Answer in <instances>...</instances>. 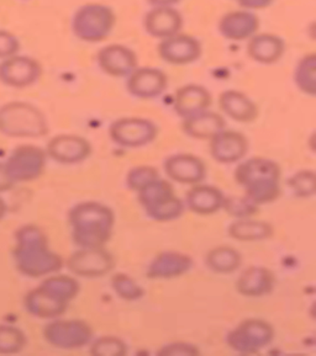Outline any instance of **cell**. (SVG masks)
I'll return each mask as SVG.
<instances>
[{
  "label": "cell",
  "instance_id": "6da1fadb",
  "mask_svg": "<svg viewBox=\"0 0 316 356\" xmlns=\"http://www.w3.org/2000/svg\"><path fill=\"white\" fill-rule=\"evenodd\" d=\"M13 258L17 271L33 279L56 274L65 264L60 254L49 249L44 229L35 225H25L15 232Z\"/></svg>",
  "mask_w": 316,
  "mask_h": 356
},
{
  "label": "cell",
  "instance_id": "7a4b0ae2",
  "mask_svg": "<svg viewBox=\"0 0 316 356\" xmlns=\"http://www.w3.org/2000/svg\"><path fill=\"white\" fill-rule=\"evenodd\" d=\"M73 242L79 248H104L113 234L114 212L99 202H82L70 212Z\"/></svg>",
  "mask_w": 316,
  "mask_h": 356
},
{
  "label": "cell",
  "instance_id": "3957f363",
  "mask_svg": "<svg viewBox=\"0 0 316 356\" xmlns=\"http://www.w3.org/2000/svg\"><path fill=\"white\" fill-rule=\"evenodd\" d=\"M281 168L264 156H253L235 170V180L245 190V196L256 205L277 200L281 195Z\"/></svg>",
  "mask_w": 316,
  "mask_h": 356
},
{
  "label": "cell",
  "instance_id": "277c9868",
  "mask_svg": "<svg viewBox=\"0 0 316 356\" xmlns=\"http://www.w3.org/2000/svg\"><path fill=\"white\" fill-rule=\"evenodd\" d=\"M47 118L26 102H9L0 108V134L10 138H41L49 135Z\"/></svg>",
  "mask_w": 316,
  "mask_h": 356
},
{
  "label": "cell",
  "instance_id": "5b68a950",
  "mask_svg": "<svg viewBox=\"0 0 316 356\" xmlns=\"http://www.w3.org/2000/svg\"><path fill=\"white\" fill-rule=\"evenodd\" d=\"M116 14L113 8L99 3H88L77 9L72 17V31L87 44L103 42L114 31Z\"/></svg>",
  "mask_w": 316,
  "mask_h": 356
},
{
  "label": "cell",
  "instance_id": "8992f818",
  "mask_svg": "<svg viewBox=\"0 0 316 356\" xmlns=\"http://www.w3.org/2000/svg\"><path fill=\"white\" fill-rule=\"evenodd\" d=\"M274 339L272 325L263 319L250 318L230 330L226 343L230 349L242 355H255Z\"/></svg>",
  "mask_w": 316,
  "mask_h": 356
},
{
  "label": "cell",
  "instance_id": "52a82bcc",
  "mask_svg": "<svg viewBox=\"0 0 316 356\" xmlns=\"http://www.w3.org/2000/svg\"><path fill=\"white\" fill-rule=\"evenodd\" d=\"M44 338L56 349L77 350L90 344L93 330L81 319H57L46 324Z\"/></svg>",
  "mask_w": 316,
  "mask_h": 356
},
{
  "label": "cell",
  "instance_id": "ba28073f",
  "mask_svg": "<svg viewBox=\"0 0 316 356\" xmlns=\"http://www.w3.org/2000/svg\"><path fill=\"white\" fill-rule=\"evenodd\" d=\"M46 161L47 154L41 147L22 145L13 149L4 165L14 183H29L44 174Z\"/></svg>",
  "mask_w": 316,
  "mask_h": 356
},
{
  "label": "cell",
  "instance_id": "9c48e42d",
  "mask_svg": "<svg viewBox=\"0 0 316 356\" xmlns=\"http://www.w3.org/2000/svg\"><path fill=\"white\" fill-rule=\"evenodd\" d=\"M158 127L151 120L145 118H120L109 129L111 140L125 148H141L156 140Z\"/></svg>",
  "mask_w": 316,
  "mask_h": 356
},
{
  "label": "cell",
  "instance_id": "30bf717a",
  "mask_svg": "<svg viewBox=\"0 0 316 356\" xmlns=\"http://www.w3.org/2000/svg\"><path fill=\"white\" fill-rule=\"evenodd\" d=\"M42 65L30 56L15 54L0 62V83L14 89L33 87L42 76Z\"/></svg>",
  "mask_w": 316,
  "mask_h": 356
},
{
  "label": "cell",
  "instance_id": "8fae6325",
  "mask_svg": "<svg viewBox=\"0 0 316 356\" xmlns=\"http://www.w3.org/2000/svg\"><path fill=\"white\" fill-rule=\"evenodd\" d=\"M114 257L104 248H81L67 260V268L73 275L95 279L114 269Z\"/></svg>",
  "mask_w": 316,
  "mask_h": 356
},
{
  "label": "cell",
  "instance_id": "7c38bea8",
  "mask_svg": "<svg viewBox=\"0 0 316 356\" xmlns=\"http://www.w3.org/2000/svg\"><path fill=\"white\" fill-rule=\"evenodd\" d=\"M203 47L200 41L187 33L161 40L157 46L159 58L172 65H187L200 60Z\"/></svg>",
  "mask_w": 316,
  "mask_h": 356
},
{
  "label": "cell",
  "instance_id": "4fadbf2b",
  "mask_svg": "<svg viewBox=\"0 0 316 356\" xmlns=\"http://www.w3.org/2000/svg\"><path fill=\"white\" fill-rule=\"evenodd\" d=\"M126 78L127 92L141 100H152L161 97L168 88V76L164 70L156 67H137Z\"/></svg>",
  "mask_w": 316,
  "mask_h": 356
},
{
  "label": "cell",
  "instance_id": "5bb4252c",
  "mask_svg": "<svg viewBox=\"0 0 316 356\" xmlns=\"http://www.w3.org/2000/svg\"><path fill=\"white\" fill-rule=\"evenodd\" d=\"M97 62L102 72L113 78L129 76L139 67L136 52L120 44H108L99 49Z\"/></svg>",
  "mask_w": 316,
  "mask_h": 356
},
{
  "label": "cell",
  "instance_id": "9a60e30c",
  "mask_svg": "<svg viewBox=\"0 0 316 356\" xmlns=\"http://www.w3.org/2000/svg\"><path fill=\"white\" fill-rule=\"evenodd\" d=\"M46 154L61 164H78L92 154V145L81 136L57 135L49 140Z\"/></svg>",
  "mask_w": 316,
  "mask_h": 356
},
{
  "label": "cell",
  "instance_id": "2e32d148",
  "mask_svg": "<svg viewBox=\"0 0 316 356\" xmlns=\"http://www.w3.org/2000/svg\"><path fill=\"white\" fill-rule=\"evenodd\" d=\"M261 26L260 19L251 10H234L226 13L220 19L218 31L225 40L241 42L247 41L258 33Z\"/></svg>",
  "mask_w": 316,
  "mask_h": 356
},
{
  "label": "cell",
  "instance_id": "e0dca14e",
  "mask_svg": "<svg viewBox=\"0 0 316 356\" xmlns=\"http://www.w3.org/2000/svg\"><path fill=\"white\" fill-rule=\"evenodd\" d=\"M183 17L175 6H153L143 17V29L151 38L164 40L183 29Z\"/></svg>",
  "mask_w": 316,
  "mask_h": 356
},
{
  "label": "cell",
  "instance_id": "ac0fdd59",
  "mask_svg": "<svg viewBox=\"0 0 316 356\" xmlns=\"http://www.w3.org/2000/svg\"><path fill=\"white\" fill-rule=\"evenodd\" d=\"M70 302L44 285L29 291L24 297V307L35 318L55 319L67 311Z\"/></svg>",
  "mask_w": 316,
  "mask_h": 356
},
{
  "label": "cell",
  "instance_id": "d6986e66",
  "mask_svg": "<svg viewBox=\"0 0 316 356\" xmlns=\"http://www.w3.org/2000/svg\"><path fill=\"white\" fill-rule=\"evenodd\" d=\"M164 172L171 180L186 185L202 183L207 177V167L202 159L188 153L168 156L164 162Z\"/></svg>",
  "mask_w": 316,
  "mask_h": 356
},
{
  "label": "cell",
  "instance_id": "ffe728a7",
  "mask_svg": "<svg viewBox=\"0 0 316 356\" xmlns=\"http://www.w3.org/2000/svg\"><path fill=\"white\" fill-rule=\"evenodd\" d=\"M248 147L250 143L244 134L223 130L210 140V154L216 162L232 164L245 158Z\"/></svg>",
  "mask_w": 316,
  "mask_h": 356
},
{
  "label": "cell",
  "instance_id": "44dd1931",
  "mask_svg": "<svg viewBox=\"0 0 316 356\" xmlns=\"http://www.w3.org/2000/svg\"><path fill=\"white\" fill-rule=\"evenodd\" d=\"M193 268V259L180 252H164L155 257L148 265L146 275L152 280H169L186 275Z\"/></svg>",
  "mask_w": 316,
  "mask_h": 356
},
{
  "label": "cell",
  "instance_id": "7402d4cb",
  "mask_svg": "<svg viewBox=\"0 0 316 356\" xmlns=\"http://www.w3.org/2000/svg\"><path fill=\"white\" fill-rule=\"evenodd\" d=\"M212 104L213 97L210 92L198 84H186L178 88L173 97L175 113L182 119H188L196 113L207 111Z\"/></svg>",
  "mask_w": 316,
  "mask_h": 356
},
{
  "label": "cell",
  "instance_id": "603a6c76",
  "mask_svg": "<svg viewBox=\"0 0 316 356\" xmlns=\"http://www.w3.org/2000/svg\"><path fill=\"white\" fill-rule=\"evenodd\" d=\"M247 41L248 57L260 65H274L285 54V42L276 33H257Z\"/></svg>",
  "mask_w": 316,
  "mask_h": 356
},
{
  "label": "cell",
  "instance_id": "cb8c5ba5",
  "mask_svg": "<svg viewBox=\"0 0 316 356\" xmlns=\"http://www.w3.org/2000/svg\"><path fill=\"white\" fill-rule=\"evenodd\" d=\"M219 106L228 118L241 124H250L258 118L256 103L239 90H225L219 97Z\"/></svg>",
  "mask_w": 316,
  "mask_h": 356
},
{
  "label": "cell",
  "instance_id": "d4e9b609",
  "mask_svg": "<svg viewBox=\"0 0 316 356\" xmlns=\"http://www.w3.org/2000/svg\"><path fill=\"white\" fill-rule=\"evenodd\" d=\"M276 277L272 271L264 266H250L236 281V290L245 297H262L271 293L274 289Z\"/></svg>",
  "mask_w": 316,
  "mask_h": 356
},
{
  "label": "cell",
  "instance_id": "484cf974",
  "mask_svg": "<svg viewBox=\"0 0 316 356\" xmlns=\"http://www.w3.org/2000/svg\"><path fill=\"white\" fill-rule=\"evenodd\" d=\"M225 201L223 193L212 185L196 184L186 196L187 207L196 215L209 216L221 210Z\"/></svg>",
  "mask_w": 316,
  "mask_h": 356
},
{
  "label": "cell",
  "instance_id": "4316f807",
  "mask_svg": "<svg viewBox=\"0 0 316 356\" xmlns=\"http://www.w3.org/2000/svg\"><path fill=\"white\" fill-rule=\"evenodd\" d=\"M225 120L221 115L213 111H203L183 119L182 130L188 137L199 140H210L219 132L225 130Z\"/></svg>",
  "mask_w": 316,
  "mask_h": 356
},
{
  "label": "cell",
  "instance_id": "83f0119b",
  "mask_svg": "<svg viewBox=\"0 0 316 356\" xmlns=\"http://www.w3.org/2000/svg\"><path fill=\"white\" fill-rule=\"evenodd\" d=\"M274 233L271 223L251 218H240L229 227V236L240 242H260L272 237Z\"/></svg>",
  "mask_w": 316,
  "mask_h": 356
},
{
  "label": "cell",
  "instance_id": "f1b7e54d",
  "mask_svg": "<svg viewBox=\"0 0 316 356\" xmlns=\"http://www.w3.org/2000/svg\"><path fill=\"white\" fill-rule=\"evenodd\" d=\"M242 263L240 252L229 245H220L209 250L205 257L207 268L216 274H231L239 269Z\"/></svg>",
  "mask_w": 316,
  "mask_h": 356
},
{
  "label": "cell",
  "instance_id": "f546056e",
  "mask_svg": "<svg viewBox=\"0 0 316 356\" xmlns=\"http://www.w3.org/2000/svg\"><path fill=\"white\" fill-rule=\"evenodd\" d=\"M294 84L300 92L308 97H315L316 92V54H308L300 58L295 65L293 74Z\"/></svg>",
  "mask_w": 316,
  "mask_h": 356
},
{
  "label": "cell",
  "instance_id": "4dcf8cb0",
  "mask_svg": "<svg viewBox=\"0 0 316 356\" xmlns=\"http://www.w3.org/2000/svg\"><path fill=\"white\" fill-rule=\"evenodd\" d=\"M186 206L183 201L175 195L169 196L164 200L159 201L156 205L151 206L145 210L151 220L157 222L175 221L184 213Z\"/></svg>",
  "mask_w": 316,
  "mask_h": 356
},
{
  "label": "cell",
  "instance_id": "1f68e13d",
  "mask_svg": "<svg viewBox=\"0 0 316 356\" xmlns=\"http://www.w3.org/2000/svg\"><path fill=\"white\" fill-rule=\"evenodd\" d=\"M28 344L26 335L17 327L0 324V355H15Z\"/></svg>",
  "mask_w": 316,
  "mask_h": 356
},
{
  "label": "cell",
  "instance_id": "d6a6232c",
  "mask_svg": "<svg viewBox=\"0 0 316 356\" xmlns=\"http://www.w3.org/2000/svg\"><path fill=\"white\" fill-rule=\"evenodd\" d=\"M137 195H139V202L141 204L143 210H146L148 207L158 204L159 201L175 195V190L167 180L158 178L152 183L146 185L145 188H142L140 191H137Z\"/></svg>",
  "mask_w": 316,
  "mask_h": 356
},
{
  "label": "cell",
  "instance_id": "836d02e7",
  "mask_svg": "<svg viewBox=\"0 0 316 356\" xmlns=\"http://www.w3.org/2000/svg\"><path fill=\"white\" fill-rule=\"evenodd\" d=\"M41 285H44L51 291L55 292L56 295H58L67 302H71L72 300H74L81 291L78 281L72 276L54 275L52 274V275L47 276L41 282Z\"/></svg>",
  "mask_w": 316,
  "mask_h": 356
},
{
  "label": "cell",
  "instance_id": "e575fe53",
  "mask_svg": "<svg viewBox=\"0 0 316 356\" xmlns=\"http://www.w3.org/2000/svg\"><path fill=\"white\" fill-rule=\"evenodd\" d=\"M111 286L115 293L125 301H137L145 295L143 289L137 284L136 281L124 273H118L113 275Z\"/></svg>",
  "mask_w": 316,
  "mask_h": 356
},
{
  "label": "cell",
  "instance_id": "d590c367",
  "mask_svg": "<svg viewBox=\"0 0 316 356\" xmlns=\"http://www.w3.org/2000/svg\"><path fill=\"white\" fill-rule=\"evenodd\" d=\"M292 193L299 199H309L315 195V173L311 170H301L288 180Z\"/></svg>",
  "mask_w": 316,
  "mask_h": 356
},
{
  "label": "cell",
  "instance_id": "8d00e7d4",
  "mask_svg": "<svg viewBox=\"0 0 316 356\" xmlns=\"http://www.w3.org/2000/svg\"><path fill=\"white\" fill-rule=\"evenodd\" d=\"M223 209H225L230 216L235 217L237 220L250 218L258 212V205L250 200L247 196L225 197Z\"/></svg>",
  "mask_w": 316,
  "mask_h": 356
},
{
  "label": "cell",
  "instance_id": "74e56055",
  "mask_svg": "<svg viewBox=\"0 0 316 356\" xmlns=\"http://www.w3.org/2000/svg\"><path fill=\"white\" fill-rule=\"evenodd\" d=\"M90 354L93 356H124L127 354V346L119 338L106 335L94 341L90 346Z\"/></svg>",
  "mask_w": 316,
  "mask_h": 356
},
{
  "label": "cell",
  "instance_id": "f35d334b",
  "mask_svg": "<svg viewBox=\"0 0 316 356\" xmlns=\"http://www.w3.org/2000/svg\"><path fill=\"white\" fill-rule=\"evenodd\" d=\"M159 178L157 169L150 165L132 168L126 175V185L132 191H140L146 185Z\"/></svg>",
  "mask_w": 316,
  "mask_h": 356
},
{
  "label": "cell",
  "instance_id": "ab89813d",
  "mask_svg": "<svg viewBox=\"0 0 316 356\" xmlns=\"http://www.w3.org/2000/svg\"><path fill=\"white\" fill-rule=\"evenodd\" d=\"M22 44L14 33L0 29V60H6L19 54Z\"/></svg>",
  "mask_w": 316,
  "mask_h": 356
},
{
  "label": "cell",
  "instance_id": "60d3db41",
  "mask_svg": "<svg viewBox=\"0 0 316 356\" xmlns=\"http://www.w3.org/2000/svg\"><path fill=\"white\" fill-rule=\"evenodd\" d=\"M161 356H194L199 355L200 350L198 346L186 341H175L162 346L157 353Z\"/></svg>",
  "mask_w": 316,
  "mask_h": 356
},
{
  "label": "cell",
  "instance_id": "b9f144b4",
  "mask_svg": "<svg viewBox=\"0 0 316 356\" xmlns=\"http://www.w3.org/2000/svg\"><path fill=\"white\" fill-rule=\"evenodd\" d=\"M245 10H262L272 4L274 0H232Z\"/></svg>",
  "mask_w": 316,
  "mask_h": 356
},
{
  "label": "cell",
  "instance_id": "7bdbcfd3",
  "mask_svg": "<svg viewBox=\"0 0 316 356\" xmlns=\"http://www.w3.org/2000/svg\"><path fill=\"white\" fill-rule=\"evenodd\" d=\"M15 183L11 180L10 177L6 173L4 163H0V193H6L13 189Z\"/></svg>",
  "mask_w": 316,
  "mask_h": 356
},
{
  "label": "cell",
  "instance_id": "ee69618b",
  "mask_svg": "<svg viewBox=\"0 0 316 356\" xmlns=\"http://www.w3.org/2000/svg\"><path fill=\"white\" fill-rule=\"evenodd\" d=\"M182 0H148L152 6H175Z\"/></svg>",
  "mask_w": 316,
  "mask_h": 356
},
{
  "label": "cell",
  "instance_id": "f6af8a7d",
  "mask_svg": "<svg viewBox=\"0 0 316 356\" xmlns=\"http://www.w3.org/2000/svg\"><path fill=\"white\" fill-rule=\"evenodd\" d=\"M6 215V201L3 200L1 197H0V221L4 218V216Z\"/></svg>",
  "mask_w": 316,
  "mask_h": 356
}]
</instances>
